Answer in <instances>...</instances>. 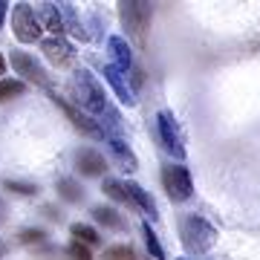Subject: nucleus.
Masks as SVG:
<instances>
[{
	"mask_svg": "<svg viewBox=\"0 0 260 260\" xmlns=\"http://www.w3.org/2000/svg\"><path fill=\"white\" fill-rule=\"evenodd\" d=\"M58 191H61V197L70 200V203H81V197H84L73 179H58Z\"/></svg>",
	"mask_w": 260,
	"mask_h": 260,
	"instance_id": "20",
	"label": "nucleus"
},
{
	"mask_svg": "<svg viewBox=\"0 0 260 260\" xmlns=\"http://www.w3.org/2000/svg\"><path fill=\"white\" fill-rule=\"evenodd\" d=\"M142 232H145V243H148L150 254H153V257H156V260H162V246H159L156 234L150 232V225H145V229H142Z\"/></svg>",
	"mask_w": 260,
	"mask_h": 260,
	"instance_id": "22",
	"label": "nucleus"
},
{
	"mask_svg": "<svg viewBox=\"0 0 260 260\" xmlns=\"http://www.w3.org/2000/svg\"><path fill=\"white\" fill-rule=\"evenodd\" d=\"M6 12H9V3H3V0H0V26H3V18H6Z\"/></svg>",
	"mask_w": 260,
	"mask_h": 260,
	"instance_id": "26",
	"label": "nucleus"
},
{
	"mask_svg": "<svg viewBox=\"0 0 260 260\" xmlns=\"http://www.w3.org/2000/svg\"><path fill=\"white\" fill-rule=\"evenodd\" d=\"M44 23H47V29H49L55 38L64 35V18L58 15L55 3H44Z\"/></svg>",
	"mask_w": 260,
	"mask_h": 260,
	"instance_id": "17",
	"label": "nucleus"
},
{
	"mask_svg": "<svg viewBox=\"0 0 260 260\" xmlns=\"http://www.w3.org/2000/svg\"><path fill=\"white\" fill-rule=\"evenodd\" d=\"M52 102L61 107V110L67 113V119L73 121L75 127L81 130V133H87V136H93V139H104V130H102V124L93 119V116H87L84 110H78V107H73V104L67 102V99H61L58 93H52Z\"/></svg>",
	"mask_w": 260,
	"mask_h": 260,
	"instance_id": "5",
	"label": "nucleus"
},
{
	"mask_svg": "<svg viewBox=\"0 0 260 260\" xmlns=\"http://www.w3.org/2000/svg\"><path fill=\"white\" fill-rule=\"evenodd\" d=\"M12 70H15L18 75H23L26 81L38 84V87H49L47 70L38 64V61L29 55V52H20V49H15V52H12Z\"/></svg>",
	"mask_w": 260,
	"mask_h": 260,
	"instance_id": "6",
	"label": "nucleus"
},
{
	"mask_svg": "<svg viewBox=\"0 0 260 260\" xmlns=\"http://www.w3.org/2000/svg\"><path fill=\"white\" fill-rule=\"evenodd\" d=\"M107 139V145H110V150L116 153V159H119L121 165H124V171H136V156H133V150L124 145L121 139H116V136H104Z\"/></svg>",
	"mask_w": 260,
	"mask_h": 260,
	"instance_id": "15",
	"label": "nucleus"
},
{
	"mask_svg": "<svg viewBox=\"0 0 260 260\" xmlns=\"http://www.w3.org/2000/svg\"><path fill=\"white\" fill-rule=\"evenodd\" d=\"M70 232H73L75 243H81V246H87V249H90V246H99V243H102V237H99V232H95L93 225L75 223L73 229H70Z\"/></svg>",
	"mask_w": 260,
	"mask_h": 260,
	"instance_id": "16",
	"label": "nucleus"
},
{
	"mask_svg": "<svg viewBox=\"0 0 260 260\" xmlns=\"http://www.w3.org/2000/svg\"><path fill=\"white\" fill-rule=\"evenodd\" d=\"M121 20L133 38H145L150 23V3H121Z\"/></svg>",
	"mask_w": 260,
	"mask_h": 260,
	"instance_id": "7",
	"label": "nucleus"
},
{
	"mask_svg": "<svg viewBox=\"0 0 260 260\" xmlns=\"http://www.w3.org/2000/svg\"><path fill=\"white\" fill-rule=\"evenodd\" d=\"M124 191H127L130 203L136 205V208H142L145 214H150V220H156V203H153V200L145 194V188L136 185V182H127V185H124Z\"/></svg>",
	"mask_w": 260,
	"mask_h": 260,
	"instance_id": "13",
	"label": "nucleus"
},
{
	"mask_svg": "<svg viewBox=\"0 0 260 260\" xmlns=\"http://www.w3.org/2000/svg\"><path fill=\"white\" fill-rule=\"evenodd\" d=\"M162 188H165V194L174 203H185L188 197L194 194V182H191L188 168L185 165H168L162 171Z\"/></svg>",
	"mask_w": 260,
	"mask_h": 260,
	"instance_id": "3",
	"label": "nucleus"
},
{
	"mask_svg": "<svg viewBox=\"0 0 260 260\" xmlns=\"http://www.w3.org/2000/svg\"><path fill=\"white\" fill-rule=\"evenodd\" d=\"M6 188H9V191H18V194H35V188L32 185H20V182H6Z\"/></svg>",
	"mask_w": 260,
	"mask_h": 260,
	"instance_id": "24",
	"label": "nucleus"
},
{
	"mask_svg": "<svg viewBox=\"0 0 260 260\" xmlns=\"http://www.w3.org/2000/svg\"><path fill=\"white\" fill-rule=\"evenodd\" d=\"M104 260H136V254L130 246H110L104 251Z\"/></svg>",
	"mask_w": 260,
	"mask_h": 260,
	"instance_id": "21",
	"label": "nucleus"
},
{
	"mask_svg": "<svg viewBox=\"0 0 260 260\" xmlns=\"http://www.w3.org/2000/svg\"><path fill=\"white\" fill-rule=\"evenodd\" d=\"M12 29H15V38L20 44H35L41 38V32H44L38 12L29 3H15V9H12Z\"/></svg>",
	"mask_w": 260,
	"mask_h": 260,
	"instance_id": "2",
	"label": "nucleus"
},
{
	"mask_svg": "<svg viewBox=\"0 0 260 260\" xmlns=\"http://www.w3.org/2000/svg\"><path fill=\"white\" fill-rule=\"evenodd\" d=\"M41 49H44V55H47L49 64H55V67H67L73 61V47L67 44L64 38H47L41 44Z\"/></svg>",
	"mask_w": 260,
	"mask_h": 260,
	"instance_id": "10",
	"label": "nucleus"
},
{
	"mask_svg": "<svg viewBox=\"0 0 260 260\" xmlns=\"http://www.w3.org/2000/svg\"><path fill=\"white\" fill-rule=\"evenodd\" d=\"M93 220H95V223H102L104 229H113V232L124 229V220H121L119 211L110 208V205H95V208H93Z\"/></svg>",
	"mask_w": 260,
	"mask_h": 260,
	"instance_id": "14",
	"label": "nucleus"
},
{
	"mask_svg": "<svg viewBox=\"0 0 260 260\" xmlns=\"http://www.w3.org/2000/svg\"><path fill=\"white\" fill-rule=\"evenodd\" d=\"M182 240L191 251H205L214 243V229L200 217H185L182 220Z\"/></svg>",
	"mask_w": 260,
	"mask_h": 260,
	"instance_id": "4",
	"label": "nucleus"
},
{
	"mask_svg": "<svg viewBox=\"0 0 260 260\" xmlns=\"http://www.w3.org/2000/svg\"><path fill=\"white\" fill-rule=\"evenodd\" d=\"M110 55H113V64L119 73H127L130 67H133V58H130V47L124 44V38L119 35H113L110 38Z\"/></svg>",
	"mask_w": 260,
	"mask_h": 260,
	"instance_id": "11",
	"label": "nucleus"
},
{
	"mask_svg": "<svg viewBox=\"0 0 260 260\" xmlns=\"http://www.w3.org/2000/svg\"><path fill=\"white\" fill-rule=\"evenodd\" d=\"M20 240H23V243H32V240H44V232H38V229H35V232H23V234H20Z\"/></svg>",
	"mask_w": 260,
	"mask_h": 260,
	"instance_id": "25",
	"label": "nucleus"
},
{
	"mask_svg": "<svg viewBox=\"0 0 260 260\" xmlns=\"http://www.w3.org/2000/svg\"><path fill=\"white\" fill-rule=\"evenodd\" d=\"M70 257L73 260H93V254H90V249L87 246H81V243H70Z\"/></svg>",
	"mask_w": 260,
	"mask_h": 260,
	"instance_id": "23",
	"label": "nucleus"
},
{
	"mask_svg": "<svg viewBox=\"0 0 260 260\" xmlns=\"http://www.w3.org/2000/svg\"><path fill=\"white\" fill-rule=\"evenodd\" d=\"M23 93V81H15V78H0V104L9 102L12 95Z\"/></svg>",
	"mask_w": 260,
	"mask_h": 260,
	"instance_id": "19",
	"label": "nucleus"
},
{
	"mask_svg": "<svg viewBox=\"0 0 260 260\" xmlns=\"http://www.w3.org/2000/svg\"><path fill=\"white\" fill-rule=\"evenodd\" d=\"M102 191L110 197V200H116V203L127 205V208H136V205L130 203V197H127V191H124V185H121V182H116V179H104V188H102Z\"/></svg>",
	"mask_w": 260,
	"mask_h": 260,
	"instance_id": "18",
	"label": "nucleus"
},
{
	"mask_svg": "<svg viewBox=\"0 0 260 260\" xmlns=\"http://www.w3.org/2000/svg\"><path fill=\"white\" fill-rule=\"evenodd\" d=\"M3 73H6V58L0 55V75H3Z\"/></svg>",
	"mask_w": 260,
	"mask_h": 260,
	"instance_id": "27",
	"label": "nucleus"
},
{
	"mask_svg": "<svg viewBox=\"0 0 260 260\" xmlns=\"http://www.w3.org/2000/svg\"><path fill=\"white\" fill-rule=\"evenodd\" d=\"M156 124H159V139L165 145V150H171L174 156H185V145H182V136H179V127L171 113H159L156 116Z\"/></svg>",
	"mask_w": 260,
	"mask_h": 260,
	"instance_id": "8",
	"label": "nucleus"
},
{
	"mask_svg": "<svg viewBox=\"0 0 260 260\" xmlns=\"http://www.w3.org/2000/svg\"><path fill=\"white\" fill-rule=\"evenodd\" d=\"M75 168L81 171L84 177H102L104 171H107V159L95 148H81L75 153Z\"/></svg>",
	"mask_w": 260,
	"mask_h": 260,
	"instance_id": "9",
	"label": "nucleus"
},
{
	"mask_svg": "<svg viewBox=\"0 0 260 260\" xmlns=\"http://www.w3.org/2000/svg\"><path fill=\"white\" fill-rule=\"evenodd\" d=\"M104 78H107V81L113 84V90H116V95H119L121 102L127 104V107H130V104H136V99H133V90L127 87V81H124V75H121L119 70H116V67H110V64L104 67Z\"/></svg>",
	"mask_w": 260,
	"mask_h": 260,
	"instance_id": "12",
	"label": "nucleus"
},
{
	"mask_svg": "<svg viewBox=\"0 0 260 260\" xmlns=\"http://www.w3.org/2000/svg\"><path fill=\"white\" fill-rule=\"evenodd\" d=\"M70 93H73V99L78 102V107L87 116L90 113H95V116H107L110 113V107H107V93L102 90V84L90 75V70H75L73 81H70Z\"/></svg>",
	"mask_w": 260,
	"mask_h": 260,
	"instance_id": "1",
	"label": "nucleus"
}]
</instances>
